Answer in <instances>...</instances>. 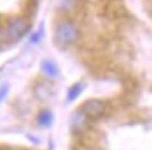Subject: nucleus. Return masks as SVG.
<instances>
[{"label":"nucleus","instance_id":"f257e3e1","mask_svg":"<svg viewBox=\"0 0 152 150\" xmlns=\"http://www.w3.org/2000/svg\"><path fill=\"white\" fill-rule=\"evenodd\" d=\"M29 24L24 17H15L7 24V27H0V44L13 42L23 37L28 31Z\"/></svg>","mask_w":152,"mask_h":150},{"label":"nucleus","instance_id":"f03ea898","mask_svg":"<svg viewBox=\"0 0 152 150\" xmlns=\"http://www.w3.org/2000/svg\"><path fill=\"white\" fill-rule=\"evenodd\" d=\"M56 42L60 47H69L71 44L77 42L80 38V31L77 25L71 21H61L59 25L56 27Z\"/></svg>","mask_w":152,"mask_h":150},{"label":"nucleus","instance_id":"7ed1b4c3","mask_svg":"<svg viewBox=\"0 0 152 150\" xmlns=\"http://www.w3.org/2000/svg\"><path fill=\"white\" fill-rule=\"evenodd\" d=\"M81 111L88 118H99L105 114V104L101 100H87L83 104Z\"/></svg>","mask_w":152,"mask_h":150},{"label":"nucleus","instance_id":"20e7f679","mask_svg":"<svg viewBox=\"0 0 152 150\" xmlns=\"http://www.w3.org/2000/svg\"><path fill=\"white\" fill-rule=\"evenodd\" d=\"M89 125V118L83 112V111H75V114L71 118V129L75 133H81Z\"/></svg>","mask_w":152,"mask_h":150},{"label":"nucleus","instance_id":"39448f33","mask_svg":"<svg viewBox=\"0 0 152 150\" xmlns=\"http://www.w3.org/2000/svg\"><path fill=\"white\" fill-rule=\"evenodd\" d=\"M42 72L50 79H56L59 76V67L50 59H46V61L42 62Z\"/></svg>","mask_w":152,"mask_h":150},{"label":"nucleus","instance_id":"423d86ee","mask_svg":"<svg viewBox=\"0 0 152 150\" xmlns=\"http://www.w3.org/2000/svg\"><path fill=\"white\" fill-rule=\"evenodd\" d=\"M52 122H53V114L49 109H43V111L39 112V115H38V123L41 126H43V128L50 126Z\"/></svg>","mask_w":152,"mask_h":150},{"label":"nucleus","instance_id":"0eeeda50","mask_svg":"<svg viewBox=\"0 0 152 150\" xmlns=\"http://www.w3.org/2000/svg\"><path fill=\"white\" fill-rule=\"evenodd\" d=\"M83 89H84V84H81V83H75L74 86H71L69 89V93H67V101L71 103V101L78 98L80 94L83 93Z\"/></svg>","mask_w":152,"mask_h":150},{"label":"nucleus","instance_id":"6e6552de","mask_svg":"<svg viewBox=\"0 0 152 150\" xmlns=\"http://www.w3.org/2000/svg\"><path fill=\"white\" fill-rule=\"evenodd\" d=\"M7 93H9V86H7V84H4L3 87H0V103L6 98Z\"/></svg>","mask_w":152,"mask_h":150},{"label":"nucleus","instance_id":"1a4fd4ad","mask_svg":"<svg viewBox=\"0 0 152 150\" xmlns=\"http://www.w3.org/2000/svg\"><path fill=\"white\" fill-rule=\"evenodd\" d=\"M41 37H42V30H41V31H38V33H35V35H32V38H31V42L37 44L38 41L41 39Z\"/></svg>","mask_w":152,"mask_h":150}]
</instances>
